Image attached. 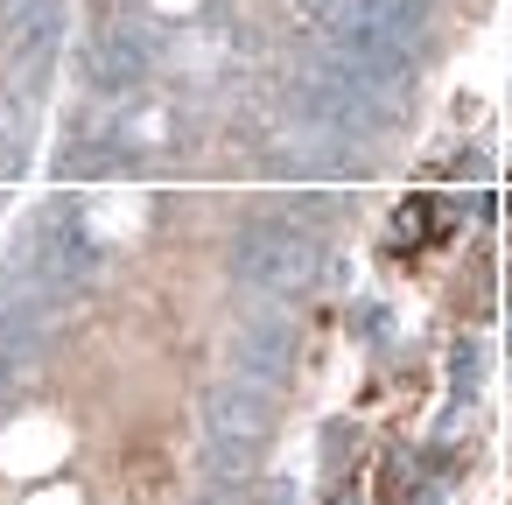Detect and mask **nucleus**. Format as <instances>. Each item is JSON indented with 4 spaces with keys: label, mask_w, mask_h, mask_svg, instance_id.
Returning <instances> with one entry per match:
<instances>
[{
    "label": "nucleus",
    "mask_w": 512,
    "mask_h": 505,
    "mask_svg": "<svg viewBox=\"0 0 512 505\" xmlns=\"http://www.w3.org/2000/svg\"><path fill=\"white\" fill-rule=\"evenodd\" d=\"M120 498L127 505H162L169 498V456H162V442H134L120 456Z\"/></svg>",
    "instance_id": "obj_1"
},
{
    "label": "nucleus",
    "mask_w": 512,
    "mask_h": 505,
    "mask_svg": "<svg viewBox=\"0 0 512 505\" xmlns=\"http://www.w3.org/2000/svg\"><path fill=\"white\" fill-rule=\"evenodd\" d=\"M449 225H456V211H449L442 197H407L400 218H393L400 246H428V232H449Z\"/></svg>",
    "instance_id": "obj_2"
}]
</instances>
